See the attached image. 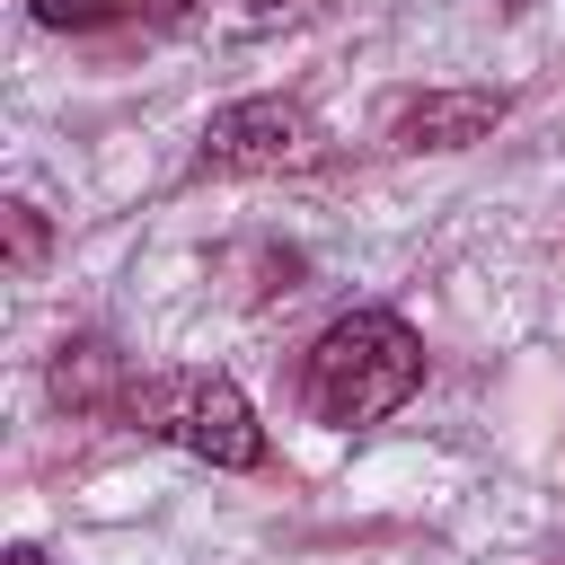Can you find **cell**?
Instances as JSON below:
<instances>
[{"mask_svg": "<svg viewBox=\"0 0 565 565\" xmlns=\"http://www.w3.org/2000/svg\"><path fill=\"white\" fill-rule=\"evenodd\" d=\"M503 115H512L503 88H424L415 106H397L388 141H397V150H468V141H486Z\"/></svg>", "mask_w": 565, "mask_h": 565, "instance_id": "obj_4", "label": "cell"}, {"mask_svg": "<svg viewBox=\"0 0 565 565\" xmlns=\"http://www.w3.org/2000/svg\"><path fill=\"white\" fill-rule=\"evenodd\" d=\"M9 565H44V556H35V547H9Z\"/></svg>", "mask_w": 565, "mask_h": 565, "instance_id": "obj_8", "label": "cell"}, {"mask_svg": "<svg viewBox=\"0 0 565 565\" xmlns=\"http://www.w3.org/2000/svg\"><path fill=\"white\" fill-rule=\"evenodd\" d=\"M124 388H132V371H124L115 344H97V335L62 344V362H53V397H62V406H79V415H115Z\"/></svg>", "mask_w": 565, "mask_h": 565, "instance_id": "obj_5", "label": "cell"}, {"mask_svg": "<svg viewBox=\"0 0 565 565\" xmlns=\"http://www.w3.org/2000/svg\"><path fill=\"white\" fill-rule=\"evenodd\" d=\"M309 159H318V115L300 97H238L203 124V150H194L203 177H282Z\"/></svg>", "mask_w": 565, "mask_h": 565, "instance_id": "obj_3", "label": "cell"}, {"mask_svg": "<svg viewBox=\"0 0 565 565\" xmlns=\"http://www.w3.org/2000/svg\"><path fill=\"white\" fill-rule=\"evenodd\" d=\"M150 9H159V18H177V9H185V0H150Z\"/></svg>", "mask_w": 565, "mask_h": 565, "instance_id": "obj_9", "label": "cell"}, {"mask_svg": "<svg viewBox=\"0 0 565 565\" xmlns=\"http://www.w3.org/2000/svg\"><path fill=\"white\" fill-rule=\"evenodd\" d=\"M26 9H35V26L71 35V26H106V18H124L132 0H26Z\"/></svg>", "mask_w": 565, "mask_h": 565, "instance_id": "obj_6", "label": "cell"}, {"mask_svg": "<svg viewBox=\"0 0 565 565\" xmlns=\"http://www.w3.org/2000/svg\"><path fill=\"white\" fill-rule=\"evenodd\" d=\"M115 424H132L150 441H177L212 468H256L265 459V424H256V406L230 371H132Z\"/></svg>", "mask_w": 565, "mask_h": 565, "instance_id": "obj_2", "label": "cell"}, {"mask_svg": "<svg viewBox=\"0 0 565 565\" xmlns=\"http://www.w3.org/2000/svg\"><path fill=\"white\" fill-rule=\"evenodd\" d=\"M424 388V335L397 309H344L318 327L309 362H300V406L318 424H380Z\"/></svg>", "mask_w": 565, "mask_h": 565, "instance_id": "obj_1", "label": "cell"}, {"mask_svg": "<svg viewBox=\"0 0 565 565\" xmlns=\"http://www.w3.org/2000/svg\"><path fill=\"white\" fill-rule=\"evenodd\" d=\"M9 247H18V265H35V256H44V230H35V212H26V203H9Z\"/></svg>", "mask_w": 565, "mask_h": 565, "instance_id": "obj_7", "label": "cell"}, {"mask_svg": "<svg viewBox=\"0 0 565 565\" xmlns=\"http://www.w3.org/2000/svg\"><path fill=\"white\" fill-rule=\"evenodd\" d=\"M238 9H282V0H238Z\"/></svg>", "mask_w": 565, "mask_h": 565, "instance_id": "obj_10", "label": "cell"}]
</instances>
